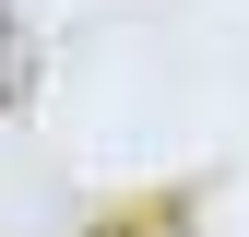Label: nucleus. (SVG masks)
Returning <instances> with one entry per match:
<instances>
[{"mask_svg": "<svg viewBox=\"0 0 249 237\" xmlns=\"http://www.w3.org/2000/svg\"><path fill=\"white\" fill-rule=\"evenodd\" d=\"M12 83H24V48H12V36H0V95H12Z\"/></svg>", "mask_w": 249, "mask_h": 237, "instance_id": "nucleus-1", "label": "nucleus"}]
</instances>
